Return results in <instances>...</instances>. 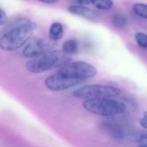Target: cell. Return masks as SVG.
<instances>
[{"label":"cell","instance_id":"1","mask_svg":"<svg viewBox=\"0 0 147 147\" xmlns=\"http://www.w3.org/2000/svg\"><path fill=\"white\" fill-rule=\"evenodd\" d=\"M36 27V24L30 19L18 20L4 32L0 39L1 48L6 51L19 49L30 38Z\"/></svg>","mask_w":147,"mask_h":147},{"label":"cell","instance_id":"2","mask_svg":"<svg viewBox=\"0 0 147 147\" xmlns=\"http://www.w3.org/2000/svg\"><path fill=\"white\" fill-rule=\"evenodd\" d=\"M70 55L63 51H47L27 62L26 68L33 74H39L51 69L61 67L72 60Z\"/></svg>","mask_w":147,"mask_h":147},{"label":"cell","instance_id":"3","mask_svg":"<svg viewBox=\"0 0 147 147\" xmlns=\"http://www.w3.org/2000/svg\"><path fill=\"white\" fill-rule=\"evenodd\" d=\"M82 106L86 110L96 115L103 117H112L125 111V104L108 98L86 99Z\"/></svg>","mask_w":147,"mask_h":147},{"label":"cell","instance_id":"4","mask_svg":"<svg viewBox=\"0 0 147 147\" xmlns=\"http://www.w3.org/2000/svg\"><path fill=\"white\" fill-rule=\"evenodd\" d=\"M121 94L119 88L101 85H87L75 90L73 93L75 97L84 99L109 98L118 96Z\"/></svg>","mask_w":147,"mask_h":147},{"label":"cell","instance_id":"5","mask_svg":"<svg viewBox=\"0 0 147 147\" xmlns=\"http://www.w3.org/2000/svg\"><path fill=\"white\" fill-rule=\"evenodd\" d=\"M57 73L73 78L86 80L94 77L97 69L92 64L84 61L68 63L61 66Z\"/></svg>","mask_w":147,"mask_h":147},{"label":"cell","instance_id":"6","mask_svg":"<svg viewBox=\"0 0 147 147\" xmlns=\"http://www.w3.org/2000/svg\"><path fill=\"white\" fill-rule=\"evenodd\" d=\"M85 81L83 79L73 78L57 73L47 77L45 83L50 90L60 91L75 86Z\"/></svg>","mask_w":147,"mask_h":147},{"label":"cell","instance_id":"7","mask_svg":"<svg viewBox=\"0 0 147 147\" xmlns=\"http://www.w3.org/2000/svg\"><path fill=\"white\" fill-rule=\"evenodd\" d=\"M48 49V45L44 41L36 39L25 46L22 51V54L26 58H34L47 52Z\"/></svg>","mask_w":147,"mask_h":147},{"label":"cell","instance_id":"8","mask_svg":"<svg viewBox=\"0 0 147 147\" xmlns=\"http://www.w3.org/2000/svg\"><path fill=\"white\" fill-rule=\"evenodd\" d=\"M68 11L72 14L83 17L89 20H95L100 16L99 13L98 12L81 5L71 6L69 7Z\"/></svg>","mask_w":147,"mask_h":147},{"label":"cell","instance_id":"9","mask_svg":"<svg viewBox=\"0 0 147 147\" xmlns=\"http://www.w3.org/2000/svg\"><path fill=\"white\" fill-rule=\"evenodd\" d=\"M64 31L61 23L55 22L51 26L49 31V37L52 41L61 40L63 37Z\"/></svg>","mask_w":147,"mask_h":147},{"label":"cell","instance_id":"10","mask_svg":"<svg viewBox=\"0 0 147 147\" xmlns=\"http://www.w3.org/2000/svg\"><path fill=\"white\" fill-rule=\"evenodd\" d=\"M62 49L63 51L69 55L75 54L78 50V42L75 39H68L63 43Z\"/></svg>","mask_w":147,"mask_h":147},{"label":"cell","instance_id":"11","mask_svg":"<svg viewBox=\"0 0 147 147\" xmlns=\"http://www.w3.org/2000/svg\"><path fill=\"white\" fill-rule=\"evenodd\" d=\"M132 10L136 15L147 20V5L143 3H136L132 6Z\"/></svg>","mask_w":147,"mask_h":147},{"label":"cell","instance_id":"12","mask_svg":"<svg viewBox=\"0 0 147 147\" xmlns=\"http://www.w3.org/2000/svg\"><path fill=\"white\" fill-rule=\"evenodd\" d=\"M91 3L97 9L101 10H109L113 5L112 0H92Z\"/></svg>","mask_w":147,"mask_h":147},{"label":"cell","instance_id":"13","mask_svg":"<svg viewBox=\"0 0 147 147\" xmlns=\"http://www.w3.org/2000/svg\"><path fill=\"white\" fill-rule=\"evenodd\" d=\"M138 45L143 48H147V35L142 32H138L135 36Z\"/></svg>","mask_w":147,"mask_h":147},{"label":"cell","instance_id":"14","mask_svg":"<svg viewBox=\"0 0 147 147\" xmlns=\"http://www.w3.org/2000/svg\"><path fill=\"white\" fill-rule=\"evenodd\" d=\"M113 24L117 27H123L125 25L126 23V20L123 15L117 14L114 15L112 18Z\"/></svg>","mask_w":147,"mask_h":147},{"label":"cell","instance_id":"15","mask_svg":"<svg viewBox=\"0 0 147 147\" xmlns=\"http://www.w3.org/2000/svg\"><path fill=\"white\" fill-rule=\"evenodd\" d=\"M137 142L140 147H147V132L139 136Z\"/></svg>","mask_w":147,"mask_h":147},{"label":"cell","instance_id":"16","mask_svg":"<svg viewBox=\"0 0 147 147\" xmlns=\"http://www.w3.org/2000/svg\"><path fill=\"white\" fill-rule=\"evenodd\" d=\"M1 18H0V24L1 25L5 24L7 20V15L5 10L2 8H1L0 11Z\"/></svg>","mask_w":147,"mask_h":147},{"label":"cell","instance_id":"17","mask_svg":"<svg viewBox=\"0 0 147 147\" xmlns=\"http://www.w3.org/2000/svg\"><path fill=\"white\" fill-rule=\"evenodd\" d=\"M140 123L142 127L147 129V111L144 112L143 117L140 119Z\"/></svg>","mask_w":147,"mask_h":147},{"label":"cell","instance_id":"18","mask_svg":"<svg viewBox=\"0 0 147 147\" xmlns=\"http://www.w3.org/2000/svg\"><path fill=\"white\" fill-rule=\"evenodd\" d=\"M76 2L81 5H87L91 3L92 0H75Z\"/></svg>","mask_w":147,"mask_h":147},{"label":"cell","instance_id":"19","mask_svg":"<svg viewBox=\"0 0 147 147\" xmlns=\"http://www.w3.org/2000/svg\"><path fill=\"white\" fill-rule=\"evenodd\" d=\"M40 2L46 4H53L56 3L59 1V0H37Z\"/></svg>","mask_w":147,"mask_h":147}]
</instances>
